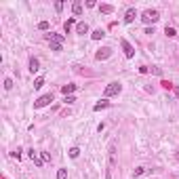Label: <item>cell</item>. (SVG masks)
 Masks as SVG:
<instances>
[{
    "mask_svg": "<svg viewBox=\"0 0 179 179\" xmlns=\"http://www.w3.org/2000/svg\"><path fill=\"white\" fill-rule=\"evenodd\" d=\"M158 19H160L158 11H143V15H141V21H143V23H156Z\"/></svg>",
    "mask_w": 179,
    "mask_h": 179,
    "instance_id": "6da1fadb",
    "label": "cell"
},
{
    "mask_svg": "<svg viewBox=\"0 0 179 179\" xmlns=\"http://www.w3.org/2000/svg\"><path fill=\"white\" fill-rule=\"evenodd\" d=\"M120 91H122V84H120V82H110V84L105 86L103 93H105V97H112V95H118Z\"/></svg>",
    "mask_w": 179,
    "mask_h": 179,
    "instance_id": "7a4b0ae2",
    "label": "cell"
},
{
    "mask_svg": "<svg viewBox=\"0 0 179 179\" xmlns=\"http://www.w3.org/2000/svg\"><path fill=\"white\" fill-rule=\"evenodd\" d=\"M51 101H53V93H49V95H42V97H38V99L34 101V107H44V105H51Z\"/></svg>",
    "mask_w": 179,
    "mask_h": 179,
    "instance_id": "3957f363",
    "label": "cell"
},
{
    "mask_svg": "<svg viewBox=\"0 0 179 179\" xmlns=\"http://www.w3.org/2000/svg\"><path fill=\"white\" fill-rule=\"evenodd\" d=\"M110 55H112V49H110V47H103V49H99V51L95 53V59L103 61V59H107Z\"/></svg>",
    "mask_w": 179,
    "mask_h": 179,
    "instance_id": "277c9868",
    "label": "cell"
},
{
    "mask_svg": "<svg viewBox=\"0 0 179 179\" xmlns=\"http://www.w3.org/2000/svg\"><path fill=\"white\" fill-rule=\"evenodd\" d=\"M122 49H124V55H126L129 59H131L133 55H135V49H133V47H131V44H129L126 40H122Z\"/></svg>",
    "mask_w": 179,
    "mask_h": 179,
    "instance_id": "5b68a950",
    "label": "cell"
},
{
    "mask_svg": "<svg viewBox=\"0 0 179 179\" xmlns=\"http://www.w3.org/2000/svg\"><path fill=\"white\" fill-rule=\"evenodd\" d=\"M28 154H30V158L34 160V164H36V167H42V162H44V160H42V156H38V154H36L34 150H30Z\"/></svg>",
    "mask_w": 179,
    "mask_h": 179,
    "instance_id": "8992f818",
    "label": "cell"
},
{
    "mask_svg": "<svg viewBox=\"0 0 179 179\" xmlns=\"http://www.w3.org/2000/svg\"><path fill=\"white\" fill-rule=\"evenodd\" d=\"M135 17H137V11L135 9H129L126 15H124V21H126V23H133V19H135Z\"/></svg>",
    "mask_w": 179,
    "mask_h": 179,
    "instance_id": "52a82bcc",
    "label": "cell"
},
{
    "mask_svg": "<svg viewBox=\"0 0 179 179\" xmlns=\"http://www.w3.org/2000/svg\"><path fill=\"white\" fill-rule=\"evenodd\" d=\"M38 70H40V63H38V59L32 57V59H30V72L34 74V72H38Z\"/></svg>",
    "mask_w": 179,
    "mask_h": 179,
    "instance_id": "ba28073f",
    "label": "cell"
},
{
    "mask_svg": "<svg viewBox=\"0 0 179 179\" xmlns=\"http://www.w3.org/2000/svg\"><path fill=\"white\" fill-rule=\"evenodd\" d=\"M72 13H74V15H82V2H78V0H76V2L72 4Z\"/></svg>",
    "mask_w": 179,
    "mask_h": 179,
    "instance_id": "9c48e42d",
    "label": "cell"
},
{
    "mask_svg": "<svg viewBox=\"0 0 179 179\" xmlns=\"http://www.w3.org/2000/svg\"><path fill=\"white\" fill-rule=\"evenodd\" d=\"M49 42H57V44H61V42H63V36H61V34H49Z\"/></svg>",
    "mask_w": 179,
    "mask_h": 179,
    "instance_id": "30bf717a",
    "label": "cell"
},
{
    "mask_svg": "<svg viewBox=\"0 0 179 179\" xmlns=\"http://www.w3.org/2000/svg\"><path fill=\"white\" fill-rule=\"evenodd\" d=\"M74 91H76V84H65V86H61V93H63V95L74 93Z\"/></svg>",
    "mask_w": 179,
    "mask_h": 179,
    "instance_id": "8fae6325",
    "label": "cell"
},
{
    "mask_svg": "<svg viewBox=\"0 0 179 179\" xmlns=\"http://www.w3.org/2000/svg\"><path fill=\"white\" fill-rule=\"evenodd\" d=\"M76 32H78V34H86V32H88V26L84 23V21H80V23L76 26Z\"/></svg>",
    "mask_w": 179,
    "mask_h": 179,
    "instance_id": "7c38bea8",
    "label": "cell"
},
{
    "mask_svg": "<svg viewBox=\"0 0 179 179\" xmlns=\"http://www.w3.org/2000/svg\"><path fill=\"white\" fill-rule=\"evenodd\" d=\"M107 105H110V101H107V99H101L99 103H95V107H93V110H95V112H99V110H103V107H107Z\"/></svg>",
    "mask_w": 179,
    "mask_h": 179,
    "instance_id": "4fadbf2b",
    "label": "cell"
},
{
    "mask_svg": "<svg viewBox=\"0 0 179 179\" xmlns=\"http://www.w3.org/2000/svg\"><path fill=\"white\" fill-rule=\"evenodd\" d=\"M103 36H105V32H103V30H95V32L91 34V38H93V40H101Z\"/></svg>",
    "mask_w": 179,
    "mask_h": 179,
    "instance_id": "5bb4252c",
    "label": "cell"
},
{
    "mask_svg": "<svg viewBox=\"0 0 179 179\" xmlns=\"http://www.w3.org/2000/svg\"><path fill=\"white\" fill-rule=\"evenodd\" d=\"M114 156H116V148H114V145H110V167H114V162H116V160H114Z\"/></svg>",
    "mask_w": 179,
    "mask_h": 179,
    "instance_id": "9a60e30c",
    "label": "cell"
},
{
    "mask_svg": "<svg viewBox=\"0 0 179 179\" xmlns=\"http://www.w3.org/2000/svg\"><path fill=\"white\" fill-rule=\"evenodd\" d=\"M145 171H148V169H145V167H137V169H135V171H133V177H141V175H143V173H145Z\"/></svg>",
    "mask_w": 179,
    "mask_h": 179,
    "instance_id": "2e32d148",
    "label": "cell"
},
{
    "mask_svg": "<svg viewBox=\"0 0 179 179\" xmlns=\"http://www.w3.org/2000/svg\"><path fill=\"white\" fill-rule=\"evenodd\" d=\"M112 11H114V7H112V4H101V13H105V15H110Z\"/></svg>",
    "mask_w": 179,
    "mask_h": 179,
    "instance_id": "e0dca14e",
    "label": "cell"
},
{
    "mask_svg": "<svg viewBox=\"0 0 179 179\" xmlns=\"http://www.w3.org/2000/svg\"><path fill=\"white\" fill-rule=\"evenodd\" d=\"M57 179H68V171H65V169H59V171H57Z\"/></svg>",
    "mask_w": 179,
    "mask_h": 179,
    "instance_id": "ac0fdd59",
    "label": "cell"
},
{
    "mask_svg": "<svg viewBox=\"0 0 179 179\" xmlns=\"http://www.w3.org/2000/svg\"><path fill=\"white\" fill-rule=\"evenodd\" d=\"M51 26H49V21H40V23H38V30H42V32H47Z\"/></svg>",
    "mask_w": 179,
    "mask_h": 179,
    "instance_id": "d6986e66",
    "label": "cell"
},
{
    "mask_svg": "<svg viewBox=\"0 0 179 179\" xmlns=\"http://www.w3.org/2000/svg\"><path fill=\"white\" fill-rule=\"evenodd\" d=\"M164 34H167L169 38H173V36H177V32H175V28H169V26H167V30H164Z\"/></svg>",
    "mask_w": 179,
    "mask_h": 179,
    "instance_id": "ffe728a7",
    "label": "cell"
},
{
    "mask_svg": "<svg viewBox=\"0 0 179 179\" xmlns=\"http://www.w3.org/2000/svg\"><path fill=\"white\" fill-rule=\"evenodd\" d=\"M78 154H80V150L78 148H72L70 150V158H78Z\"/></svg>",
    "mask_w": 179,
    "mask_h": 179,
    "instance_id": "44dd1931",
    "label": "cell"
},
{
    "mask_svg": "<svg viewBox=\"0 0 179 179\" xmlns=\"http://www.w3.org/2000/svg\"><path fill=\"white\" fill-rule=\"evenodd\" d=\"M42 84H44V78H36L34 80V88H40Z\"/></svg>",
    "mask_w": 179,
    "mask_h": 179,
    "instance_id": "7402d4cb",
    "label": "cell"
},
{
    "mask_svg": "<svg viewBox=\"0 0 179 179\" xmlns=\"http://www.w3.org/2000/svg\"><path fill=\"white\" fill-rule=\"evenodd\" d=\"M4 88H7V91H11V88H13V80H11V78L4 80Z\"/></svg>",
    "mask_w": 179,
    "mask_h": 179,
    "instance_id": "603a6c76",
    "label": "cell"
},
{
    "mask_svg": "<svg viewBox=\"0 0 179 179\" xmlns=\"http://www.w3.org/2000/svg\"><path fill=\"white\" fill-rule=\"evenodd\" d=\"M72 26H74V19H68V21H65V32H70Z\"/></svg>",
    "mask_w": 179,
    "mask_h": 179,
    "instance_id": "cb8c5ba5",
    "label": "cell"
},
{
    "mask_svg": "<svg viewBox=\"0 0 179 179\" xmlns=\"http://www.w3.org/2000/svg\"><path fill=\"white\" fill-rule=\"evenodd\" d=\"M55 11L61 13V11H63V2H59V0H57V2H55Z\"/></svg>",
    "mask_w": 179,
    "mask_h": 179,
    "instance_id": "d4e9b609",
    "label": "cell"
},
{
    "mask_svg": "<svg viewBox=\"0 0 179 179\" xmlns=\"http://www.w3.org/2000/svg\"><path fill=\"white\" fill-rule=\"evenodd\" d=\"M51 51H61V44H57V42H51Z\"/></svg>",
    "mask_w": 179,
    "mask_h": 179,
    "instance_id": "484cf974",
    "label": "cell"
},
{
    "mask_svg": "<svg viewBox=\"0 0 179 179\" xmlns=\"http://www.w3.org/2000/svg\"><path fill=\"white\" fill-rule=\"evenodd\" d=\"M74 101H76V97H72V95L65 97V103H74Z\"/></svg>",
    "mask_w": 179,
    "mask_h": 179,
    "instance_id": "4316f807",
    "label": "cell"
},
{
    "mask_svg": "<svg viewBox=\"0 0 179 179\" xmlns=\"http://www.w3.org/2000/svg\"><path fill=\"white\" fill-rule=\"evenodd\" d=\"M13 156H15V158H17V160H19V158H21V150H19V148H17V150H15V152H13Z\"/></svg>",
    "mask_w": 179,
    "mask_h": 179,
    "instance_id": "83f0119b",
    "label": "cell"
},
{
    "mask_svg": "<svg viewBox=\"0 0 179 179\" xmlns=\"http://www.w3.org/2000/svg\"><path fill=\"white\" fill-rule=\"evenodd\" d=\"M139 72H141V74H148V72H150V68H145V65H141V68H139Z\"/></svg>",
    "mask_w": 179,
    "mask_h": 179,
    "instance_id": "f1b7e54d",
    "label": "cell"
},
{
    "mask_svg": "<svg viewBox=\"0 0 179 179\" xmlns=\"http://www.w3.org/2000/svg\"><path fill=\"white\" fill-rule=\"evenodd\" d=\"M175 158H177V160H179V152H177V154H175Z\"/></svg>",
    "mask_w": 179,
    "mask_h": 179,
    "instance_id": "f546056e",
    "label": "cell"
}]
</instances>
